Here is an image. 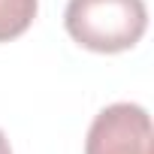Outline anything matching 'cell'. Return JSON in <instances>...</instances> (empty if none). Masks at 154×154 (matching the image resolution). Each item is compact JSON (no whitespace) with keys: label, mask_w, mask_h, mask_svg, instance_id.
<instances>
[{"label":"cell","mask_w":154,"mask_h":154,"mask_svg":"<svg viewBox=\"0 0 154 154\" xmlns=\"http://www.w3.org/2000/svg\"><path fill=\"white\" fill-rule=\"evenodd\" d=\"M63 27L88 51L118 54L133 48L148 30L145 0H69Z\"/></svg>","instance_id":"cell-1"},{"label":"cell","mask_w":154,"mask_h":154,"mask_svg":"<svg viewBox=\"0 0 154 154\" xmlns=\"http://www.w3.org/2000/svg\"><path fill=\"white\" fill-rule=\"evenodd\" d=\"M85 154H151V115L139 103H112L88 127Z\"/></svg>","instance_id":"cell-2"},{"label":"cell","mask_w":154,"mask_h":154,"mask_svg":"<svg viewBox=\"0 0 154 154\" xmlns=\"http://www.w3.org/2000/svg\"><path fill=\"white\" fill-rule=\"evenodd\" d=\"M39 0H0V42L18 39L36 18Z\"/></svg>","instance_id":"cell-3"},{"label":"cell","mask_w":154,"mask_h":154,"mask_svg":"<svg viewBox=\"0 0 154 154\" xmlns=\"http://www.w3.org/2000/svg\"><path fill=\"white\" fill-rule=\"evenodd\" d=\"M0 154H12V148H9V139H6V133L0 130Z\"/></svg>","instance_id":"cell-4"}]
</instances>
